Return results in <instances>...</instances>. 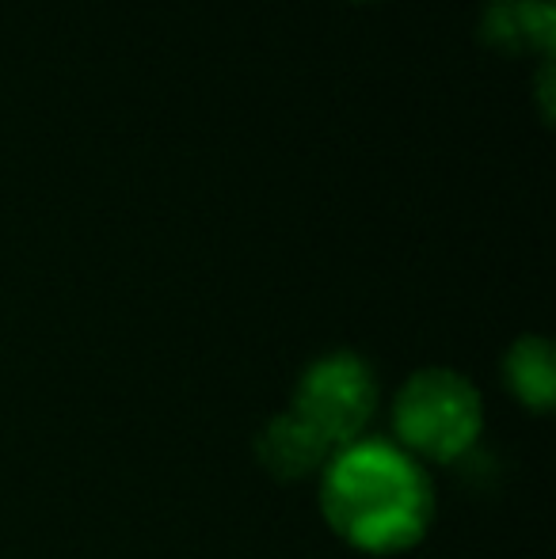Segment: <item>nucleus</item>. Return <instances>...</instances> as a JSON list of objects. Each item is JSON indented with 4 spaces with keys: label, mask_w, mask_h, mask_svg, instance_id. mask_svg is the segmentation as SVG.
Returning <instances> with one entry per match:
<instances>
[{
    "label": "nucleus",
    "mask_w": 556,
    "mask_h": 559,
    "mask_svg": "<svg viewBox=\"0 0 556 559\" xmlns=\"http://www.w3.org/2000/svg\"><path fill=\"white\" fill-rule=\"evenodd\" d=\"M320 507L347 545L389 556L423 540L435 514V491L409 449L358 438L335 449L324 464Z\"/></svg>",
    "instance_id": "nucleus-1"
},
{
    "label": "nucleus",
    "mask_w": 556,
    "mask_h": 559,
    "mask_svg": "<svg viewBox=\"0 0 556 559\" xmlns=\"http://www.w3.org/2000/svg\"><path fill=\"white\" fill-rule=\"evenodd\" d=\"M401 442L427 461H458L481 438V392L453 369H419L393 407Z\"/></svg>",
    "instance_id": "nucleus-2"
},
{
    "label": "nucleus",
    "mask_w": 556,
    "mask_h": 559,
    "mask_svg": "<svg viewBox=\"0 0 556 559\" xmlns=\"http://www.w3.org/2000/svg\"><path fill=\"white\" fill-rule=\"evenodd\" d=\"M378 407V384L358 354L335 350L312 361L294 392V412L332 449L358 442Z\"/></svg>",
    "instance_id": "nucleus-3"
},
{
    "label": "nucleus",
    "mask_w": 556,
    "mask_h": 559,
    "mask_svg": "<svg viewBox=\"0 0 556 559\" xmlns=\"http://www.w3.org/2000/svg\"><path fill=\"white\" fill-rule=\"evenodd\" d=\"M263 468L279 479H305L312 472H324V464L332 461L335 449L309 427L297 412L275 415L263 427L260 442H256Z\"/></svg>",
    "instance_id": "nucleus-4"
},
{
    "label": "nucleus",
    "mask_w": 556,
    "mask_h": 559,
    "mask_svg": "<svg viewBox=\"0 0 556 559\" xmlns=\"http://www.w3.org/2000/svg\"><path fill=\"white\" fill-rule=\"evenodd\" d=\"M484 31L507 50H549L553 8L549 0H496L484 15Z\"/></svg>",
    "instance_id": "nucleus-5"
},
{
    "label": "nucleus",
    "mask_w": 556,
    "mask_h": 559,
    "mask_svg": "<svg viewBox=\"0 0 556 559\" xmlns=\"http://www.w3.org/2000/svg\"><path fill=\"white\" fill-rule=\"evenodd\" d=\"M507 384L534 412H549L556 400V361L549 338L527 335L507 354Z\"/></svg>",
    "instance_id": "nucleus-6"
}]
</instances>
